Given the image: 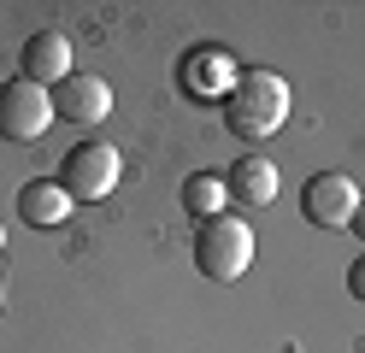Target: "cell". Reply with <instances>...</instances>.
<instances>
[{"label": "cell", "instance_id": "obj_13", "mask_svg": "<svg viewBox=\"0 0 365 353\" xmlns=\"http://www.w3.org/2000/svg\"><path fill=\"white\" fill-rule=\"evenodd\" d=\"M348 230H354L359 242H365V195H359V206H354V218H348Z\"/></svg>", "mask_w": 365, "mask_h": 353}, {"label": "cell", "instance_id": "obj_1", "mask_svg": "<svg viewBox=\"0 0 365 353\" xmlns=\"http://www.w3.org/2000/svg\"><path fill=\"white\" fill-rule=\"evenodd\" d=\"M283 118H289V83L277 71H236L230 94H224V124L242 141H265L283 130Z\"/></svg>", "mask_w": 365, "mask_h": 353}, {"label": "cell", "instance_id": "obj_5", "mask_svg": "<svg viewBox=\"0 0 365 353\" xmlns=\"http://www.w3.org/2000/svg\"><path fill=\"white\" fill-rule=\"evenodd\" d=\"M354 206H359V188H354V177H341V171L312 177L307 195H301L307 224H318V230H341V224L354 218Z\"/></svg>", "mask_w": 365, "mask_h": 353}, {"label": "cell", "instance_id": "obj_14", "mask_svg": "<svg viewBox=\"0 0 365 353\" xmlns=\"http://www.w3.org/2000/svg\"><path fill=\"white\" fill-rule=\"evenodd\" d=\"M0 247H6V230H0Z\"/></svg>", "mask_w": 365, "mask_h": 353}, {"label": "cell", "instance_id": "obj_9", "mask_svg": "<svg viewBox=\"0 0 365 353\" xmlns=\"http://www.w3.org/2000/svg\"><path fill=\"white\" fill-rule=\"evenodd\" d=\"M71 206H77V200L59 188V177H36V183H24V195H18V218L36 224V230H48V224H59Z\"/></svg>", "mask_w": 365, "mask_h": 353}, {"label": "cell", "instance_id": "obj_12", "mask_svg": "<svg viewBox=\"0 0 365 353\" xmlns=\"http://www.w3.org/2000/svg\"><path fill=\"white\" fill-rule=\"evenodd\" d=\"M348 295H354V300H365V253L348 265Z\"/></svg>", "mask_w": 365, "mask_h": 353}, {"label": "cell", "instance_id": "obj_6", "mask_svg": "<svg viewBox=\"0 0 365 353\" xmlns=\"http://www.w3.org/2000/svg\"><path fill=\"white\" fill-rule=\"evenodd\" d=\"M18 77L36 83V88H59L65 77H71V41H65L59 30H36L24 41V53H18Z\"/></svg>", "mask_w": 365, "mask_h": 353}, {"label": "cell", "instance_id": "obj_11", "mask_svg": "<svg viewBox=\"0 0 365 353\" xmlns=\"http://www.w3.org/2000/svg\"><path fill=\"white\" fill-rule=\"evenodd\" d=\"M182 71H189V88H195V94H212L218 77L236 83V65H230V53H224V47H200V53L182 65Z\"/></svg>", "mask_w": 365, "mask_h": 353}, {"label": "cell", "instance_id": "obj_2", "mask_svg": "<svg viewBox=\"0 0 365 353\" xmlns=\"http://www.w3.org/2000/svg\"><path fill=\"white\" fill-rule=\"evenodd\" d=\"M195 265L200 277H212V282H236L247 265H254V230H247L242 218H207L195 230Z\"/></svg>", "mask_w": 365, "mask_h": 353}, {"label": "cell", "instance_id": "obj_4", "mask_svg": "<svg viewBox=\"0 0 365 353\" xmlns=\"http://www.w3.org/2000/svg\"><path fill=\"white\" fill-rule=\"evenodd\" d=\"M48 124H53V94L48 88H36L24 77L0 83V135L6 141H36Z\"/></svg>", "mask_w": 365, "mask_h": 353}, {"label": "cell", "instance_id": "obj_8", "mask_svg": "<svg viewBox=\"0 0 365 353\" xmlns=\"http://www.w3.org/2000/svg\"><path fill=\"white\" fill-rule=\"evenodd\" d=\"M224 188H230L236 206H271L277 200V165L265 153H242L230 165V177H224Z\"/></svg>", "mask_w": 365, "mask_h": 353}, {"label": "cell", "instance_id": "obj_7", "mask_svg": "<svg viewBox=\"0 0 365 353\" xmlns=\"http://www.w3.org/2000/svg\"><path fill=\"white\" fill-rule=\"evenodd\" d=\"M53 94V118H71V124H101V118L112 112V88L101 77H88V71H71Z\"/></svg>", "mask_w": 365, "mask_h": 353}, {"label": "cell", "instance_id": "obj_3", "mask_svg": "<svg viewBox=\"0 0 365 353\" xmlns=\"http://www.w3.org/2000/svg\"><path fill=\"white\" fill-rule=\"evenodd\" d=\"M118 171H124L118 148H106V141H77V148L59 159V188L71 200H106L112 188H118Z\"/></svg>", "mask_w": 365, "mask_h": 353}, {"label": "cell", "instance_id": "obj_10", "mask_svg": "<svg viewBox=\"0 0 365 353\" xmlns=\"http://www.w3.org/2000/svg\"><path fill=\"white\" fill-rule=\"evenodd\" d=\"M224 200H230V188H224L218 171H195V177H182V212L189 218H224Z\"/></svg>", "mask_w": 365, "mask_h": 353}]
</instances>
